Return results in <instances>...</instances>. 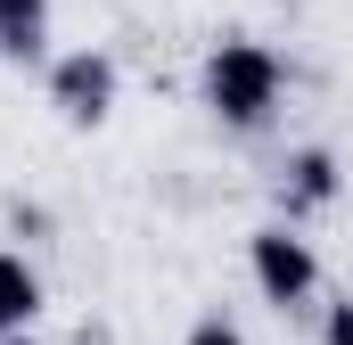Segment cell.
I'll list each match as a JSON object with an SVG mask.
<instances>
[{
  "instance_id": "6da1fadb",
  "label": "cell",
  "mask_w": 353,
  "mask_h": 345,
  "mask_svg": "<svg viewBox=\"0 0 353 345\" xmlns=\"http://www.w3.org/2000/svg\"><path fill=\"white\" fill-rule=\"evenodd\" d=\"M279 90H288V66H279V50L263 41H214L205 50V66H197V99L214 107V124H230V132H263L271 107H279Z\"/></svg>"
},
{
  "instance_id": "7a4b0ae2",
  "label": "cell",
  "mask_w": 353,
  "mask_h": 345,
  "mask_svg": "<svg viewBox=\"0 0 353 345\" xmlns=\"http://www.w3.org/2000/svg\"><path fill=\"white\" fill-rule=\"evenodd\" d=\"M247 263H255V288H263L279 313H288V304H304V296L321 288V255L296 239V222H263V230L247 239Z\"/></svg>"
},
{
  "instance_id": "3957f363",
  "label": "cell",
  "mask_w": 353,
  "mask_h": 345,
  "mask_svg": "<svg viewBox=\"0 0 353 345\" xmlns=\"http://www.w3.org/2000/svg\"><path fill=\"white\" fill-rule=\"evenodd\" d=\"M50 107H58L66 124H107V107H115V58H107V50H66V58H50Z\"/></svg>"
},
{
  "instance_id": "277c9868",
  "label": "cell",
  "mask_w": 353,
  "mask_h": 345,
  "mask_svg": "<svg viewBox=\"0 0 353 345\" xmlns=\"http://www.w3.org/2000/svg\"><path fill=\"white\" fill-rule=\"evenodd\" d=\"M0 58L17 66L50 58V0H0Z\"/></svg>"
},
{
  "instance_id": "5b68a950",
  "label": "cell",
  "mask_w": 353,
  "mask_h": 345,
  "mask_svg": "<svg viewBox=\"0 0 353 345\" xmlns=\"http://www.w3.org/2000/svg\"><path fill=\"white\" fill-rule=\"evenodd\" d=\"M33 313H41V271L0 247V337H33Z\"/></svg>"
},
{
  "instance_id": "8992f818",
  "label": "cell",
  "mask_w": 353,
  "mask_h": 345,
  "mask_svg": "<svg viewBox=\"0 0 353 345\" xmlns=\"http://www.w3.org/2000/svg\"><path fill=\"white\" fill-rule=\"evenodd\" d=\"M337 197V157L329 148H296L288 157V214H312Z\"/></svg>"
},
{
  "instance_id": "52a82bcc",
  "label": "cell",
  "mask_w": 353,
  "mask_h": 345,
  "mask_svg": "<svg viewBox=\"0 0 353 345\" xmlns=\"http://www.w3.org/2000/svg\"><path fill=\"white\" fill-rule=\"evenodd\" d=\"M181 345H247V337H239V321H222V313H205V321H197V329H189Z\"/></svg>"
},
{
  "instance_id": "ba28073f",
  "label": "cell",
  "mask_w": 353,
  "mask_h": 345,
  "mask_svg": "<svg viewBox=\"0 0 353 345\" xmlns=\"http://www.w3.org/2000/svg\"><path fill=\"white\" fill-rule=\"evenodd\" d=\"M321 345H353V296H345V304H329V321H321Z\"/></svg>"
},
{
  "instance_id": "9c48e42d",
  "label": "cell",
  "mask_w": 353,
  "mask_h": 345,
  "mask_svg": "<svg viewBox=\"0 0 353 345\" xmlns=\"http://www.w3.org/2000/svg\"><path fill=\"white\" fill-rule=\"evenodd\" d=\"M0 345H41V337H0Z\"/></svg>"
}]
</instances>
